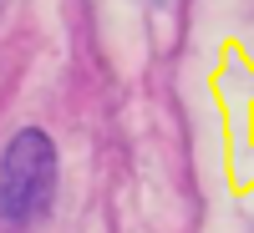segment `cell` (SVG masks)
Listing matches in <instances>:
<instances>
[{
    "instance_id": "6da1fadb",
    "label": "cell",
    "mask_w": 254,
    "mask_h": 233,
    "mask_svg": "<svg viewBox=\"0 0 254 233\" xmlns=\"http://www.w3.org/2000/svg\"><path fill=\"white\" fill-rule=\"evenodd\" d=\"M56 193V147L41 127H20L0 152V213L10 223H31L51 208Z\"/></svg>"
}]
</instances>
